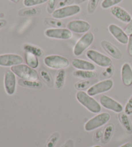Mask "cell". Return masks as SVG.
I'll list each match as a JSON object with an SVG mask.
<instances>
[{"instance_id":"6da1fadb","label":"cell","mask_w":132,"mask_h":147,"mask_svg":"<svg viewBox=\"0 0 132 147\" xmlns=\"http://www.w3.org/2000/svg\"><path fill=\"white\" fill-rule=\"evenodd\" d=\"M76 98L82 105L90 112L97 114L101 111V106L92 96L83 90H79L76 94Z\"/></svg>"},{"instance_id":"7a4b0ae2","label":"cell","mask_w":132,"mask_h":147,"mask_svg":"<svg viewBox=\"0 0 132 147\" xmlns=\"http://www.w3.org/2000/svg\"><path fill=\"white\" fill-rule=\"evenodd\" d=\"M12 71L18 77L25 80H39V74L36 70L29 67L27 65L20 64L11 67Z\"/></svg>"},{"instance_id":"3957f363","label":"cell","mask_w":132,"mask_h":147,"mask_svg":"<svg viewBox=\"0 0 132 147\" xmlns=\"http://www.w3.org/2000/svg\"><path fill=\"white\" fill-rule=\"evenodd\" d=\"M44 63L50 69L61 70L69 67L70 61L67 57L59 55H50L44 59Z\"/></svg>"},{"instance_id":"277c9868","label":"cell","mask_w":132,"mask_h":147,"mask_svg":"<svg viewBox=\"0 0 132 147\" xmlns=\"http://www.w3.org/2000/svg\"><path fill=\"white\" fill-rule=\"evenodd\" d=\"M110 119V115L107 112H102L88 120L84 125V130L91 132L106 124Z\"/></svg>"},{"instance_id":"5b68a950","label":"cell","mask_w":132,"mask_h":147,"mask_svg":"<svg viewBox=\"0 0 132 147\" xmlns=\"http://www.w3.org/2000/svg\"><path fill=\"white\" fill-rule=\"evenodd\" d=\"M94 36L91 32H87L79 39L73 49V53L75 56H79L93 43Z\"/></svg>"},{"instance_id":"8992f818","label":"cell","mask_w":132,"mask_h":147,"mask_svg":"<svg viewBox=\"0 0 132 147\" xmlns=\"http://www.w3.org/2000/svg\"><path fill=\"white\" fill-rule=\"evenodd\" d=\"M81 7L77 5H68L55 9L52 13V17L56 20H61L79 14Z\"/></svg>"},{"instance_id":"52a82bcc","label":"cell","mask_w":132,"mask_h":147,"mask_svg":"<svg viewBox=\"0 0 132 147\" xmlns=\"http://www.w3.org/2000/svg\"><path fill=\"white\" fill-rule=\"evenodd\" d=\"M86 57L101 67H109L112 65V61L109 57L96 50H89L86 53Z\"/></svg>"},{"instance_id":"ba28073f","label":"cell","mask_w":132,"mask_h":147,"mask_svg":"<svg viewBox=\"0 0 132 147\" xmlns=\"http://www.w3.org/2000/svg\"><path fill=\"white\" fill-rule=\"evenodd\" d=\"M113 86V81L111 79H108L103 81H100L91 86L88 90L87 94L90 96H94L98 94L106 92L110 90Z\"/></svg>"},{"instance_id":"9c48e42d","label":"cell","mask_w":132,"mask_h":147,"mask_svg":"<svg viewBox=\"0 0 132 147\" xmlns=\"http://www.w3.org/2000/svg\"><path fill=\"white\" fill-rule=\"evenodd\" d=\"M44 35L49 38L67 40L72 38V32L65 28H51L44 32Z\"/></svg>"},{"instance_id":"30bf717a","label":"cell","mask_w":132,"mask_h":147,"mask_svg":"<svg viewBox=\"0 0 132 147\" xmlns=\"http://www.w3.org/2000/svg\"><path fill=\"white\" fill-rule=\"evenodd\" d=\"M99 101L101 106L103 107L104 108L112 110L116 113L122 112L123 110L122 105L106 95H102L100 97Z\"/></svg>"},{"instance_id":"8fae6325","label":"cell","mask_w":132,"mask_h":147,"mask_svg":"<svg viewBox=\"0 0 132 147\" xmlns=\"http://www.w3.org/2000/svg\"><path fill=\"white\" fill-rule=\"evenodd\" d=\"M67 27L72 32L77 34H83L88 32L91 26L88 22L84 20H72L68 22Z\"/></svg>"},{"instance_id":"7c38bea8","label":"cell","mask_w":132,"mask_h":147,"mask_svg":"<svg viewBox=\"0 0 132 147\" xmlns=\"http://www.w3.org/2000/svg\"><path fill=\"white\" fill-rule=\"evenodd\" d=\"M23 57L15 54H5L0 55V66L13 67L22 64Z\"/></svg>"},{"instance_id":"4fadbf2b","label":"cell","mask_w":132,"mask_h":147,"mask_svg":"<svg viewBox=\"0 0 132 147\" xmlns=\"http://www.w3.org/2000/svg\"><path fill=\"white\" fill-rule=\"evenodd\" d=\"M4 85L6 92L9 95H13L16 88V78L12 70H7L5 74Z\"/></svg>"},{"instance_id":"5bb4252c","label":"cell","mask_w":132,"mask_h":147,"mask_svg":"<svg viewBox=\"0 0 132 147\" xmlns=\"http://www.w3.org/2000/svg\"><path fill=\"white\" fill-rule=\"evenodd\" d=\"M108 31L120 43L126 45L128 42V36L125 30L115 24H110L108 26Z\"/></svg>"},{"instance_id":"9a60e30c","label":"cell","mask_w":132,"mask_h":147,"mask_svg":"<svg viewBox=\"0 0 132 147\" xmlns=\"http://www.w3.org/2000/svg\"><path fill=\"white\" fill-rule=\"evenodd\" d=\"M110 12L116 19L125 23L130 22L132 18L131 15L125 9L119 6H114L111 8Z\"/></svg>"},{"instance_id":"2e32d148","label":"cell","mask_w":132,"mask_h":147,"mask_svg":"<svg viewBox=\"0 0 132 147\" xmlns=\"http://www.w3.org/2000/svg\"><path fill=\"white\" fill-rule=\"evenodd\" d=\"M102 48L107 52V53L114 59H121L123 57V54L121 51L114 45L106 40L102 41L101 42Z\"/></svg>"},{"instance_id":"e0dca14e","label":"cell","mask_w":132,"mask_h":147,"mask_svg":"<svg viewBox=\"0 0 132 147\" xmlns=\"http://www.w3.org/2000/svg\"><path fill=\"white\" fill-rule=\"evenodd\" d=\"M121 79L125 86H130L132 85V69L128 63H124L121 68Z\"/></svg>"},{"instance_id":"ac0fdd59","label":"cell","mask_w":132,"mask_h":147,"mask_svg":"<svg viewBox=\"0 0 132 147\" xmlns=\"http://www.w3.org/2000/svg\"><path fill=\"white\" fill-rule=\"evenodd\" d=\"M72 66L75 69L82 70H96V66L92 63L84 59L74 58L72 61Z\"/></svg>"},{"instance_id":"d6986e66","label":"cell","mask_w":132,"mask_h":147,"mask_svg":"<svg viewBox=\"0 0 132 147\" xmlns=\"http://www.w3.org/2000/svg\"><path fill=\"white\" fill-rule=\"evenodd\" d=\"M118 117L121 125L126 130V132L128 134H132V125L128 115L125 113L121 112L119 114Z\"/></svg>"},{"instance_id":"ffe728a7","label":"cell","mask_w":132,"mask_h":147,"mask_svg":"<svg viewBox=\"0 0 132 147\" xmlns=\"http://www.w3.org/2000/svg\"><path fill=\"white\" fill-rule=\"evenodd\" d=\"M73 76L75 78L82 79V80H87V79L96 78L97 74L93 70H77L73 72Z\"/></svg>"},{"instance_id":"44dd1931","label":"cell","mask_w":132,"mask_h":147,"mask_svg":"<svg viewBox=\"0 0 132 147\" xmlns=\"http://www.w3.org/2000/svg\"><path fill=\"white\" fill-rule=\"evenodd\" d=\"M66 79V72L64 69L59 70L55 75L54 86L56 89H61L65 85Z\"/></svg>"},{"instance_id":"7402d4cb","label":"cell","mask_w":132,"mask_h":147,"mask_svg":"<svg viewBox=\"0 0 132 147\" xmlns=\"http://www.w3.org/2000/svg\"><path fill=\"white\" fill-rule=\"evenodd\" d=\"M23 49L25 50L26 52H30V53L34 54L37 57H43L44 54L43 49L29 43L25 44L23 45Z\"/></svg>"},{"instance_id":"603a6c76","label":"cell","mask_w":132,"mask_h":147,"mask_svg":"<svg viewBox=\"0 0 132 147\" xmlns=\"http://www.w3.org/2000/svg\"><path fill=\"white\" fill-rule=\"evenodd\" d=\"M18 83L19 85L24 86V87L26 88H41L43 85L41 82H39L38 80L34 81V80H25L21 79L18 81Z\"/></svg>"},{"instance_id":"cb8c5ba5","label":"cell","mask_w":132,"mask_h":147,"mask_svg":"<svg viewBox=\"0 0 132 147\" xmlns=\"http://www.w3.org/2000/svg\"><path fill=\"white\" fill-rule=\"evenodd\" d=\"M41 12V10L39 8L28 7L27 9H23L19 10L18 14L20 16H38Z\"/></svg>"},{"instance_id":"d4e9b609","label":"cell","mask_w":132,"mask_h":147,"mask_svg":"<svg viewBox=\"0 0 132 147\" xmlns=\"http://www.w3.org/2000/svg\"><path fill=\"white\" fill-rule=\"evenodd\" d=\"M25 60L26 65L32 69H36L39 66V60L38 57L33 54L30 53V52H26Z\"/></svg>"},{"instance_id":"484cf974","label":"cell","mask_w":132,"mask_h":147,"mask_svg":"<svg viewBox=\"0 0 132 147\" xmlns=\"http://www.w3.org/2000/svg\"><path fill=\"white\" fill-rule=\"evenodd\" d=\"M113 131H114V125L112 124L108 125L105 127L102 134V143L106 144L109 142L113 136Z\"/></svg>"},{"instance_id":"4316f807","label":"cell","mask_w":132,"mask_h":147,"mask_svg":"<svg viewBox=\"0 0 132 147\" xmlns=\"http://www.w3.org/2000/svg\"><path fill=\"white\" fill-rule=\"evenodd\" d=\"M39 74H40L41 78L43 79V80L45 82V83H46L49 86H53L54 81H53L52 76L46 70L43 69V68L40 69V70H39Z\"/></svg>"},{"instance_id":"83f0119b","label":"cell","mask_w":132,"mask_h":147,"mask_svg":"<svg viewBox=\"0 0 132 147\" xmlns=\"http://www.w3.org/2000/svg\"><path fill=\"white\" fill-rule=\"evenodd\" d=\"M122 1L123 0H103L101 3V7L104 9H107L116 6V5Z\"/></svg>"},{"instance_id":"f1b7e54d","label":"cell","mask_w":132,"mask_h":147,"mask_svg":"<svg viewBox=\"0 0 132 147\" xmlns=\"http://www.w3.org/2000/svg\"><path fill=\"white\" fill-rule=\"evenodd\" d=\"M49 0H24L23 4L26 7H34L36 5L43 4Z\"/></svg>"},{"instance_id":"f546056e","label":"cell","mask_w":132,"mask_h":147,"mask_svg":"<svg viewBox=\"0 0 132 147\" xmlns=\"http://www.w3.org/2000/svg\"><path fill=\"white\" fill-rule=\"evenodd\" d=\"M59 136L58 133H55L53 134L49 140L47 141V143L45 145V147H54L55 145H56L58 140H59Z\"/></svg>"},{"instance_id":"4dcf8cb0","label":"cell","mask_w":132,"mask_h":147,"mask_svg":"<svg viewBox=\"0 0 132 147\" xmlns=\"http://www.w3.org/2000/svg\"><path fill=\"white\" fill-rule=\"evenodd\" d=\"M91 82L89 80H84V81H79V82L76 83L75 84V88L78 90H83L84 89H86L87 87L90 85Z\"/></svg>"},{"instance_id":"1f68e13d","label":"cell","mask_w":132,"mask_h":147,"mask_svg":"<svg viewBox=\"0 0 132 147\" xmlns=\"http://www.w3.org/2000/svg\"><path fill=\"white\" fill-rule=\"evenodd\" d=\"M99 2V0H89L88 7H87L89 13H92L96 10L97 6H98Z\"/></svg>"},{"instance_id":"d6a6232c","label":"cell","mask_w":132,"mask_h":147,"mask_svg":"<svg viewBox=\"0 0 132 147\" xmlns=\"http://www.w3.org/2000/svg\"><path fill=\"white\" fill-rule=\"evenodd\" d=\"M125 112L128 115H130L132 114V95L126 104L125 107Z\"/></svg>"},{"instance_id":"836d02e7","label":"cell","mask_w":132,"mask_h":147,"mask_svg":"<svg viewBox=\"0 0 132 147\" xmlns=\"http://www.w3.org/2000/svg\"><path fill=\"white\" fill-rule=\"evenodd\" d=\"M56 6V0H49L48 6H47V11L49 14H52L53 12L55 10Z\"/></svg>"},{"instance_id":"e575fe53","label":"cell","mask_w":132,"mask_h":147,"mask_svg":"<svg viewBox=\"0 0 132 147\" xmlns=\"http://www.w3.org/2000/svg\"><path fill=\"white\" fill-rule=\"evenodd\" d=\"M48 22H47V23L51 25L54 26V27H60L61 26H63V22H60L59 20H52V19H48Z\"/></svg>"},{"instance_id":"d590c367","label":"cell","mask_w":132,"mask_h":147,"mask_svg":"<svg viewBox=\"0 0 132 147\" xmlns=\"http://www.w3.org/2000/svg\"><path fill=\"white\" fill-rule=\"evenodd\" d=\"M124 30L126 32L127 35H131L132 34V18L130 21V22H128L126 25V27L124 28Z\"/></svg>"},{"instance_id":"8d00e7d4","label":"cell","mask_w":132,"mask_h":147,"mask_svg":"<svg viewBox=\"0 0 132 147\" xmlns=\"http://www.w3.org/2000/svg\"><path fill=\"white\" fill-rule=\"evenodd\" d=\"M127 51L128 54L132 56V34L129 36L128 42L127 43Z\"/></svg>"},{"instance_id":"74e56055","label":"cell","mask_w":132,"mask_h":147,"mask_svg":"<svg viewBox=\"0 0 132 147\" xmlns=\"http://www.w3.org/2000/svg\"><path fill=\"white\" fill-rule=\"evenodd\" d=\"M102 134H103V132H102L101 130L97 131L96 134H95V139L97 141L99 140L100 139H101L102 138Z\"/></svg>"},{"instance_id":"f35d334b","label":"cell","mask_w":132,"mask_h":147,"mask_svg":"<svg viewBox=\"0 0 132 147\" xmlns=\"http://www.w3.org/2000/svg\"><path fill=\"white\" fill-rule=\"evenodd\" d=\"M73 143L72 140H68L66 142L64 145L61 147H73Z\"/></svg>"},{"instance_id":"ab89813d","label":"cell","mask_w":132,"mask_h":147,"mask_svg":"<svg viewBox=\"0 0 132 147\" xmlns=\"http://www.w3.org/2000/svg\"><path fill=\"white\" fill-rule=\"evenodd\" d=\"M7 25V21L5 20H0V28L5 27Z\"/></svg>"},{"instance_id":"60d3db41","label":"cell","mask_w":132,"mask_h":147,"mask_svg":"<svg viewBox=\"0 0 132 147\" xmlns=\"http://www.w3.org/2000/svg\"><path fill=\"white\" fill-rule=\"evenodd\" d=\"M120 147H132V142H128L124 145H121Z\"/></svg>"},{"instance_id":"b9f144b4","label":"cell","mask_w":132,"mask_h":147,"mask_svg":"<svg viewBox=\"0 0 132 147\" xmlns=\"http://www.w3.org/2000/svg\"><path fill=\"white\" fill-rule=\"evenodd\" d=\"M10 1L13 3H19L20 1V0H10Z\"/></svg>"},{"instance_id":"7bdbcfd3","label":"cell","mask_w":132,"mask_h":147,"mask_svg":"<svg viewBox=\"0 0 132 147\" xmlns=\"http://www.w3.org/2000/svg\"><path fill=\"white\" fill-rule=\"evenodd\" d=\"M92 147H102V146L101 145H95V146H92Z\"/></svg>"}]
</instances>
